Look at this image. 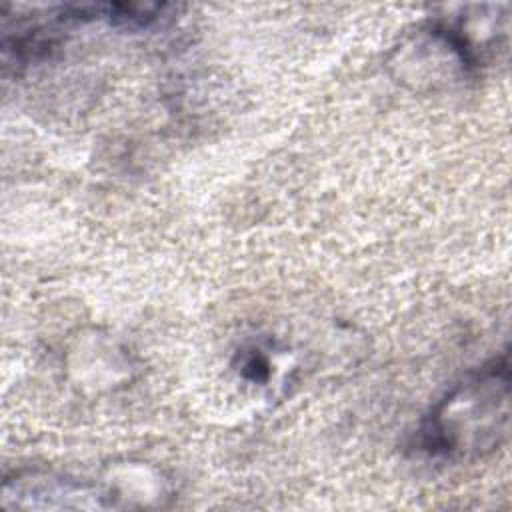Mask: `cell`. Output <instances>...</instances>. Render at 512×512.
Listing matches in <instances>:
<instances>
[{
  "label": "cell",
  "mask_w": 512,
  "mask_h": 512,
  "mask_svg": "<svg viewBox=\"0 0 512 512\" xmlns=\"http://www.w3.org/2000/svg\"><path fill=\"white\" fill-rule=\"evenodd\" d=\"M508 400V354H502L432 408L418 428V450L436 458H468L496 448L508 430Z\"/></svg>",
  "instance_id": "1"
},
{
  "label": "cell",
  "mask_w": 512,
  "mask_h": 512,
  "mask_svg": "<svg viewBox=\"0 0 512 512\" xmlns=\"http://www.w3.org/2000/svg\"><path fill=\"white\" fill-rule=\"evenodd\" d=\"M96 486L52 474L16 476L4 482L2 508H106Z\"/></svg>",
  "instance_id": "2"
},
{
  "label": "cell",
  "mask_w": 512,
  "mask_h": 512,
  "mask_svg": "<svg viewBox=\"0 0 512 512\" xmlns=\"http://www.w3.org/2000/svg\"><path fill=\"white\" fill-rule=\"evenodd\" d=\"M242 374L250 380H264L268 376V362L266 358L258 352V350H252L244 356V362H242Z\"/></svg>",
  "instance_id": "3"
}]
</instances>
